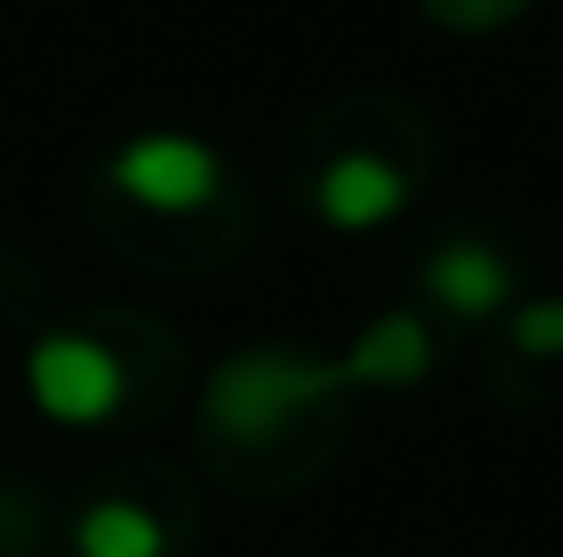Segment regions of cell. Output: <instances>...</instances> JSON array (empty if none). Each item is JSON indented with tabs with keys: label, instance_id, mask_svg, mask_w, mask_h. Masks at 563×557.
<instances>
[{
	"label": "cell",
	"instance_id": "cell-4",
	"mask_svg": "<svg viewBox=\"0 0 563 557\" xmlns=\"http://www.w3.org/2000/svg\"><path fill=\"white\" fill-rule=\"evenodd\" d=\"M307 208H314L335 237H378L385 222H399V215L413 208V172L399 165L393 151H364L357 143V151H335L329 165L314 172Z\"/></svg>",
	"mask_w": 563,
	"mask_h": 557
},
{
	"label": "cell",
	"instance_id": "cell-6",
	"mask_svg": "<svg viewBox=\"0 0 563 557\" xmlns=\"http://www.w3.org/2000/svg\"><path fill=\"white\" fill-rule=\"evenodd\" d=\"M435 364V336L413 307H393V315H372L343 350V379L350 386H413Z\"/></svg>",
	"mask_w": 563,
	"mask_h": 557
},
{
	"label": "cell",
	"instance_id": "cell-8",
	"mask_svg": "<svg viewBox=\"0 0 563 557\" xmlns=\"http://www.w3.org/2000/svg\"><path fill=\"white\" fill-rule=\"evenodd\" d=\"M507 336L521 358H563V301H528Z\"/></svg>",
	"mask_w": 563,
	"mask_h": 557
},
{
	"label": "cell",
	"instance_id": "cell-7",
	"mask_svg": "<svg viewBox=\"0 0 563 557\" xmlns=\"http://www.w3.org/2000/svg\"><path fill=\"white\" fill-rule=\"evenodd\" d=\"M71 557H172L165 522L129 493H100L71 522Z\"/></svg>",
	"mask_w": 563,
	"mask_h": 557
},
{
	"label": "cell",
	"instance_id": "cell-3",
	"mask_svg": "<svg viewBox=\"0 0 563 557\" xmlns=\"http://www.w3.org/2000/svg\"><path fill=\"white\" fill-rule=\"evenodd\" d=\"M108 194H122L143 215H200L221 194V151L186 129H136L100 165Z\"/></svg>",
	"mask_w": 563,
	"mask_h": 557
},
{
	"label": "cell",
	"instance_id": "cell-5",
	"mask_svg": "<svg viewBox=\"0 0 563 557\" xmlns=\"http://www.w3.org/2000/svg\"><path fill=\"white\" fill-rule=\"evenodd\" d=\"M514 286H521L514 258L485 237H450L421 258V293L456 321H493L514 301Z\"/></svg>",
	"mask_w": 563,
	"mask_h": 557
},
{
	"label": "cell",
	"instance_id": "cell-2",
	"mask_svg": "<svg viewBox=\"0 0 563 557\" xmlns=\"http://www.w3.org/2000/svg\"><path fill=\"white\" fill-rule=\"evenodd\" d=\"M22 386H29V407L43 422H57V429H100L129 401V364L93 329H43L22 358Z\"/></svg>",
	"mask_w": 563,
	"mask_h": 557
},
{
	"label": "cell",
	"instance_id": "cell-1",
	"mask_svg": "<svg viewBox=\"0 0 563 557\" xmlns=\"http://www.w3.org/2000/svg\"><path fill=\"white\" fill-rule=\"evenodd\" d=\"M343 358H307V350H235L221 358V372L207 379V429L221 436H278L321 407L329 393H343Z\"/></svg>",
	"mask_w": 563,
	"mask_h": 557
}]
</instances>
